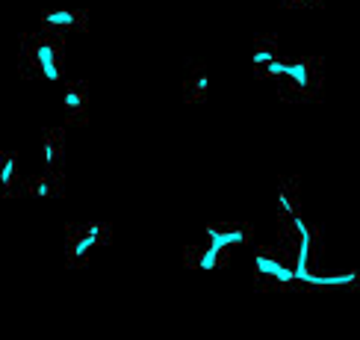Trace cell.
I'll return each instance as SVG.
<instances>
[{
	"instance_id": "cell-1",
	"label": "cell",
	"mask_w": 360,
	"mask_h": 340,
	"mask_svg": "<svg viewBox=\"0 0 360 340\" xmlns=\"http://www.w3.org/2000/svg\"><path fill=\"white\" fill-rule=\"evenodd\" d=\"M266 80H278V95L281 101L290 103H307L322 98L325 86V71L319 56H281L275 65L263 71Z\"/></svg>"
},
{
	"instance_id": "cell-14",
	"label": "cell",
	"mask_w": 360,
	"mask_h": 340,
	"mask_svg": "<svg viewBox=\"0 0 360 340\" xmlns=\"http://www.w3.org/2000/svg\"><path fill=\"white\" fill-rule=\"evenodd\" d=\"M21 189V166L15 151H0V196L15 199Z\"/></svg>"
},
{
	"instance_id": "cell-4",
	"label": "cell",
	"mask_w": 360,
	"mask_h": 340,
	"mask_svg": "<svg viewBox=\"0 0 360 340\" xmlns=\"http://www.w3.org/2000/svg\"><path fill=\"white\" fill-rule=\"evenodd\" d=\"M254 287L263 290V293L298 287V278H295V270H292V260L287 255V248L260 246L257 251H254Z\"/></svg>"
},
{
	"instance_id": "cell-7",
	"label": "cell",
	"mask_w": 360,
	"mask_h": 340,
	"mask_svg": "<svg viewBox=\"0 0 360 340\" xmlns=\"http://www.w3.org/2000/svg\"><path fill=\"white\" fill-rule=\"evenodd\" d=\"M41 30H51L56 36L65 33H86L89 30V12L86 9H65L53 6L41 12Z\"/></svg>"
},
{
	"instance_id": "cell-10",
	"label": "cell",
	"mask_w": 360,
	"mask_h": 340,
	"mask_svg": "<svg viewBox=\"0 0 360 340\" xmlns=\"http://www.w3.org/2000/svg\"><path fill=\"white\" fill-rule=\"evenodd\" d=\"M184 263L192 266V270H221L224 263H228V255L219 251L216 246H186L184 248Z\"/></svg>"
},
{
	"instance_id": "cell-6",
	"label": "cell",
	"mask_w": 360,
	"mask_h": 340,
	"mask_svg": "<svg viewBox=\"0 0 360 340\" xmlns=\"http://www.w3.org/2000/svg\"><path fill=\"white\" fill-rule=\"evenodd\" d=\"M89 113H92V92H89L86 80H71L65 83L63 92V115L65 125L71 127H83L89 122Z\"/></svg>"
},
{
	"instance_id": "cell-5",
	"label": "cell",
	"mask_w": 360,
	"mask_h": 340,
	"mask_svg": "<svg viewBox=\"0 0 360 340\" xmlns=\"http://www.w3.org/2000/svg\"><path fill=\"white\" fill-rule=\"evenodd\" d=\"M204 234H207V243L216 246L219 251H224L228 258H231L233 248H243L254 240V228L248 222H210L204 228Z\"/></svg>"
},
{
	"instance_id": "cell-13",
	"label": "cell",
	"mask_w": 360,
	"mask_h": 340,
	"mask_svg": "<svg viewBox=\"0 0 360 340\" xmlns=\"http://www.w3.org/2000/svg\"><path fill=\"white\" fill-rule=\"evenodd\" d=\"M278 59H281V42H278V36L266 33V36L254 39L251 65H254V74H257V77H263V71H266L269 65H275Z\"/></svg>"
},
{
	"instance_id": "cell-8",
	"label": "cell",
	"mask_w": 360,
	"mask_h": 340,
	"mask_svg": "<svg viewBox=\"0 0 360 340\" xmlns=\"http://www.w3.org/2000/svg\"><path fill=\"white\" fill-rule=\"evenodd\" d=\"M41 157H44V172L63 181V166H65V127H44L41 130Z\"/></svg>"
},
{
	"instance_id": "cell-15",
	"label": "cell",
	"mask_w": 360,
	"mask_h": 340,
	"mask_svg": "<svg viewBox=\"0 0 360 340\" xmlns=\"http://www.w3.org/2000/svg\"><path fill=\"white\" fill-rule=\"evenodd\" d=\"M283 9H319L325 0H278Z\"/></svg>"
},
{
	"instance_id": "cell-2",
	"label": "cell",
	"mask_w": 360,
	"mask_h": 340,
	"mask_svg": "<svg viewBox=\"0 0 360 340\" xmlns=\"http://www.w3.org/2000/svg\"><path fill=\"white\" fill-rule=\"evenodd\" d=\"M63 63H65L63 36L51 33V30H39V33H27L21 39L18 68H21L24 77L63 80Z\"/></svg>"
},
{
	"instance_id": "cell-12",
	"label": "cell",
	"mask_w": 360,
	"mask_h": 340,
	"mask_svg": "<svg viewBox=\"0 0 360 340\" xmlns=\"http://www.w3.org/2000/svg\"><path fill=\"white\" fill-rule=\"evenodd\" d=\"M210 92V74L201 63H189L184 71V101L186 103H201Z\"/></svg>"
},
{
	"instance_id": "cell-9",
	"label": "cell",
	"mask_w": 360,
	"mask_h": 340,
	"mask_svg": "<svg viewBox=\"0 0 360 340\" xmlns=\"http://www.w3.org/2000/svg\"><path fill=\"white\" fill-rule=\"evenodd\" d=\"M302 213V181L290 175H281L278 181V225L290 222L292 216Z\"/></svg>"
},
{
	"instance_id": "cell-11",
	"label": "cell",
	"mask_w": 360,
	"mask_h": 340,
	"mask_svg": "<svg viewBox=\"0 0 360 340\" xmlns=\"http://www.w3.org/2000/svg\"><path fill=\"white\" fill-rule=\"evenodd\" d=\"M63 184L65 181H59V177L53 175H27L21 177V189H18V196H27V199H53L63 192Z\"/></svg>"
},
{
	"instance_id": "cell-3",
	"label": "cell",
	"mask_w": 360,
	"mask_h": 340,
	"mask_svg": "<svg viewBox=\"0 0 360 340\" xmlns=\"http://www.w3.org/2000/svg\"><path fill=\"white\" fill-rule=\"evenodd\" d=\"M112 243V225L110 222H71L65 228V266L68 270H80L92 260L98 248Z\"/></svg>"
}]
</instances>
